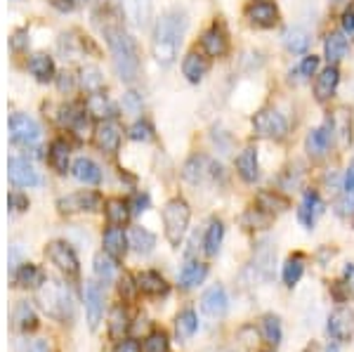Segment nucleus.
<instances>
[{"label": "nucleus", "mask_w": 354, "mask_h": 352, "mask_svg": "<svg viewBox=\"0 0 354 352\" xmlns=\"http://www.w3.org/2000/svg\"><path fill=\"white\" fill-rule=\"evenodd\" d=\"M118 10L116 12H104V24H97L102 28L106 38V45L111 50V59H113V69H116L118 78L125 83H133L140 73V55H137V45L133 41L128 31L123 28L121 19H118Z\"/></svg>", "instance_id": "1"}, {"label": "nucleus", "mask_w": 354, "mask_h": 352, "mask_svg": "<svg viewBox=\"0 0 354 352\" xmlns=\"http://www.w3.org/2000/svg\"><path fill=\"white\" fill-rule=\"evenodd\" d=\"M187 31V15L180 12V10H170L165 12L161 19H158L156 28H153V57H156L158 64L168 66L175 62L177 50L182 45V38H185Z\"/></svg>", "instance_id": "2"}, {"label": "nucleus", "mask_w": 354, "mask_h": 352, "mask_svg": "<svg viewBox=\"0 0 354 352\" xmlns=\"http://www.w3.org/2000/svg\"><path fill=\"white\" fill-rule=\"evenodd\" d=\"M189 206L182 198H173L165 203L163 208V225H165V237L173 246H180L185 239V232L189 227Z\"/></svg>", "instance_id": "3"}, {"label": "nucleus", "mask_w": 354, "mask_h": 352, "mask_svg": "<svg viewBox=\"0 0 354 352\" xmlns=\"http://www.w3.org/2000/svg\"><path fill=\"white\" fill-rule=\"evenodd\" d=\"M43 308L50 317L55 319H66V315L71 317L73 312V300L68 296L66 286L59 281H45V288L41 293Z\"/></svg>", "instance_id": "4"}, {"label": "nucleus", "mask_w": 354, "mask_h": 352, "mask_svg": "<svg viewBox=\"0 0 354 352\" xmlns=\"http://www.w3.org/2000/svg\"><path fill=\"white\" fill-rule=\"evenodd\" d=\"M253 130L255 135L267 140H283L288 133V123L277 109H262L253 116Z\"/></svg>", "instance_id": "5"}, {"label": "nucleus", "mask_w": 354, "mask_h": 352, "mask_svg": "<svg viewBox=\"0 0 354 352\" xmlns=\"http://www.w3.org/2000/svg\"><path fill=\"white\" fill-rule=\"evenodd\" d=\"M45 255L50 258V263L55 265L57 270H62L66 277H76L78 275V258L73 253V248L64 241H53L45 248Z\"/></svg>", "instance_id": "6"}, {"label": "nucleus", "mask_w": 354, "mask_h": 352, "mask_svg": "<svg viewBox=\"0 0 354 352\" xmlns=\"http://www.w3.org/2000/svg\"><path fill=\"white\" fill-rule=\"evenodd\" d=\"M10 135L19 145H33V142H38V138H41V128L26 113H12L10 116Z\"/></svg>", "instance_id": "7"}, {"label": "nucleus", "mask_w": 354, "mask_h": 352, "mask_svg": "<svg viewBox=\"0 0 354 352\" xmlns=\"http://www.w3.org/2000/svg\"><path fill=\"white\" fill-rule=\"evenodd\" d=\"M328 333L335 340L354 338V312L350 308H338L328 317Z\"/></svg>", "instance_id": "8"}, {"label": "nucleus", "mask_w": 354, "mask_h": 352, "mask_svg": "<svg viewBox=\"0 0 354 352\" xmlns=\"http://www.w3.org/2000/svg\"><path fill=\"white\" fill-rule=\"evenodd\" d=\"M10 183L17 187H36L41 185V175L38 170L26 161V158H10L8 163Z\"/></svg>", "instance_id": "9"}, {"label": "nucleus", "mask_w": 354, "mask_h": 352, "mask_svg": "<svg viewBox=\"0 0 354 352\" xmlns=\"http://www.w3.org/2000/svg\"><path fill=\"white\" fill-rule=\"evenodd\" d=\"M85 312H88L90 328H97L102 319V312H104V291L95 281H85Z\"/></svg>", "instance_id": "10"}, {"label": "nucleus", "mask_w": 354, "mask_h": 352, "mask_svg": "<svg viewBox=\"0 0 354 352\" xmlns=\"http://www.w3.org/2000/svg\"><path fill=\"white\" fill-rule=\"evenodd\" d=\"M95 145L100 147L106 154H113L121 147V128L113 121H102L100 126L95 128Z\"/></svg>", "instance_id": "11"}, {"label": "nucleus", "mask_w": 354, "mask_h": 352, "mask_svg": "<svg viewBox=\"0 0 354 352\" xmlns=\"http://www.w3.org/2000/svg\"><path fill=\"white\" fill-rule=\"evenodd\" d=\"M102 203L100 194L95 192H76V194H68L66 198L59 201V208L64 213H76V211H97Z\"/></svg>", "instance_id": "12"}, {"label": "nucleus", "mask_w": 354, "mask_h": 352, "mask_svg": "<svg viewBox=\"0 0 354 352\" xmlns=\"http://www.w3.org/2000/svg\"><path fill=\"white\" fill-rule=\"evenodd\" d=\"M102 243H104V253H109L113 260L123 258L130 246L128 234L123 232L121 225H111L109 230L104 232V237H102Z\"/></svg>", "instance_id": "13"}, {"label": "nucleus", "mask_w": 354, "mask_h": 352, "mask_svg": "<svg viewBox=\"0 0 354 352\" xmlns=\"http://www.w3.org/2000/svg\"><path fill=\"white\" fill-rule=\"evenodd\" d=\"M125 15H128L130 24L137 28H147L151 21V0H123Z\"/></svg>", "instance_id": "14"}, {"label": "nucleus", "mask_w": 354, "mask_h": 352, "mask_svg": "<svg viewBox=\"0 0 354 352\" xmlns=\"http://www.w3.org/2000/svg\"><path fill=\"white\" fill-rule=\"evenodd\" d=\"M227 303H230V300H227L225 288H222V286H213V288H208V291L203 293L201 310L208 317H222L227 312Z\"/></svg>", "instance_id": "15"}, {"label": "nucleus", "mask_w": 354, "mask_h": 352, "mask_svg": "<svg viewBox=\"0 0 354 352\" xmlns=\"http://www.w3.org/2000/svg\"><path fill=\"white\" fill-rule=\"evenodd\" d=\"M322 213H324V201L319 198V194H314V192H307V194L302 196L300 211H298V220L305 227H314V223H317V218Z\"/></svg>", "instance_id": "16"}, {"label": "nucleus", "mask_w": 354, "mask_h": 352, "mask_svg": "<svg viewBox=\"0 0 354 352\" xmlns=\"http://www.w3.org/2000/svg\"><path fill=\"white\" fill-rule=\"evenodd\" d=\"M71 173L73 178L78 180V183H85V185H100L102 183V170L97 166L95 161H90V158H76L71 166Z\"/></svg>", "instance_id": "17"}, {"label": "nucleus", "mask_w": 354, "mask_h": 352, "mask_svg": "<svg viewBox=\"0 0 354 352\" xmlns=\"http://www.w3.org/2000/svg\"><path fill=\"white\" fill-rule=\"evenodd\" d=\"M137 291L147 293V296H165L168 293V284L158 272H142V275H137Z\"/></svg>", "instance_id": "18"}, {"label": "nucleus", "mask_w": 354, "mask_h": 352, "mask_svg": "<svg viewBox=\"0 0 354 352\" xmlns=\"http://www.w3.org/2000/svg\"><path fill=\"white\" fill-rule=\"evenodd\" d=\"M338 81H340V71L335 69V64H330L328 69H324L319 73L317 83H314V93H317V100H328L330 95L335 93L338 88Z\"/></svg>", "instance_id": "19"}, {"label": "nucleus", "mask_w": 354, "mask_h": 352, "mask_svg": "<svg viewBox=\"0 0 354 352\" xmlns=\"http://www.w3.org/2000/svg\"><path fill=\"white\" fill-rule=\"evenodd\" d=\"M236 170L245 183H255L258 180V151H255V147H245L241 154L236 156Z\"/></svg>", "instance_id": "20"}, {"label": "nucleus", "mask_w": 354, "mask_h": 352, "mask_svg": "<svg viewBox=\"0 0 354 352\" xmlns=\"http://www.w3.org/2000/svg\"><path fill=\"white\" fill-rule=\"evenodd\" d=\"M245 15H248V19L253 21L255 26H274V24H277V19H279L277 8H274L272 3H265V0L250 5Z\"/></svg>", "instance_id": "21"}, {"label": "nucleus", "mask_w": 354, "mask_h": 352, "mask_svg": "<svg viewBox=\"0 0 354 352\" xmlns=\"http://www.w3.org/2000/svg\"><path fill=\"white\" fill-rule=\"evenodd\" d=\"M208 59H205L203 55L198 53H189L185 57V62H182V73L187 76V81L189 83H198L201 78L208 73Z\"/></svg>", "instance_id": "22"}, {"label": "nucleus", "mask_w": 354, "mask_h": 352, "mask_svg": "<svg viewBox=\"0 0 354 352\" xmlns=\"http://www.w3.org/2000/svg\"><path fill=\"white\" fill-rule=\"evenodd\" d=\"M85 109H88L90 116L95 118H102V121H109V118L116 116V106L111 104L109 98L102 93H93L88 98V102H85Z\"/></svg>", "instance_id": "23"}, {"label": "nucleus", "mask_w": 354, "mask_h": 352, "mask_svg": "<svg viewBox=\"0 0 354 352\" xmlns=\"http://www.w3.org/2000/svg\"><path fill=\"white\" fill-rule=\"evenodd\" d=\"M330 135H333V126H324V128H314L310 135H307V151L312 156H324L330 145Z\"/></svg>", "instance_id": "24"}, {"label": "nucleus", "mask_w": 354, "mask_h": 352, "mask_svg": "<svg viewBox=\"0 0 354 352\" xmlns=\"http://www.w3.org/2000/svg\"><path fill=\"white\" fill-rule=\"evenodd\" d=\"M201 45H203L205 55H210V57H222V55L227 53V38H225V31H222L220 26L208 28V31L203 33V38H201Z\"/></svg>", "instance_id": "25"}, {"label": "nucleus", "mask_w": 354, "mask_h": 352, "mask_svg": "<svg viewBox=\"0 0 354 352\" xmlns=\"http://www.w3.org/2000/svg\"><path fill=\"white\" fill-rule=\"evenodd\" d=\"M12 324H15V328H19V331H33V328L38 326V317H36V310H33L31 303L21 300V303L17 305L12 312Z\"/></svg>", "instance_id": "26"}, {"label": "nucleus", "mask_w": 354, "mask_h": 352, "mask_svg": "<svg viewBox=\"0 0 354 352\" xmlns=\"http://www.w3.org/2000/svg\"><path fill=\"white\" fill-rule=\"evenodd\" d=\"M128 241H130V246L142 255L151 253L153 246H156V237H153L149 230H145V227H130Z\"/></svg>", "instance_id": "27"}, {"label": "nucleus", "mask_w": 354, "mask_h": 352, "mask_svg": "<svg viewBox=\"0 0 354 352\" xmlns=\"http://www.w3.org/2000/svg\"><path fill=\"white\" fill-rule=\"evenodd\" d=\"M28 71L33 73V76L38 78V81H53L55 78V62H53V57H48V55H43V53H38V55H33L31 59H28Z\"/></svg>", "instance_id": "28"}, {"label": "nucleus", "mask_w": 354, "mask_h": 352, "mask_svg": "<svg viewBox=\"0 0 354 352\" xmlns=\"http://www.w3.org/2000/svg\"><path fill=\"white\" fill-rule=\"evenodd\" d=\"M205 275H208V265L198 263V260H192V263H187L180 272V286L194 288L196 284H201L205 279Z\"/></svg>", "instance_id": "29"}, {"label": "nucleus", "mask_w": 354, "mask_h": 352, "mask_svg": "<svg viewBox=\"0 0 354 352\" xmlns=\"http://www.w3.org/2000/svg\"><path fill=\"white\" fill-rule=\"evenodd\" d=\"M15 279H17L19 286H24V288H38L41 284H45V275H43V270L38 268V265L24 263L19 270H17Z\"/></svg>", "instance_id": "30"}, {"label": "nucleus", "mask_w": 354, "mask_h": 352, "mask_svg": "<svg viewBox=\"0 0 354 352\" xmlns=\"http://www.w3.org/2000/svg\"><path fill=\"white\" fill-rule=\"evenodd\" d=\"M347 50H350V43H347L345 33H328L326 38V59L328 64H338L342 57L347 55Z\"/></svg>", "instance_id": "31"}, {"label": "nucleus", "mask_w": 354, "mask_h": 352, "mask_svg": "<svg viewBox=\"0 0 354 352\" xmlns=\"http://www.w3.org/2000/svg\"><path fill=\"white\" fill-rule=\"evenodd\" d=\"M198 328V319L194 310H182L175 319V333L180 340H189Z\"/></svg>", "instance_id": "32"}, {"label": "nucleus", "mask_w": 354, "mask_h": 352, "mask_svg": "<svg viewBox=\"0 0 354 352\" xmlns=\"http://www.w3.org/2000/svg\"><path fill=\"white\" fill-rule=\"evenodd\" d=\"M208 168H210L208 158H203V156H194V158H189V161L185 163V170H182V175H185L187 183L198 185V183H201V180L205 178V175L210 173Z\"/></svg>", "instance_id": "33"}, {"label": "nucleus", "mask_w": 354, "mask_h": 352, "mask_svg": "<svg viewBox=\"0 0 354 352\" xmlns=\"http://www.w3.org/2000/svg\"><path fill=\"white\" fill-rule=\"evenodd\" d=\"M283 45L290 50L293 55H302L307 50V45H310V36H307L305 28H288L286 33H283Z\"/></svg>", "instance_id": "34"}, {"label": "nucleus", "mask_w": 354, "mask_h": 352, "mask_svg": "<svg viewBox=\"0 0 354 352\" xmlns=\"http://www.w3.org/2000/svg\"><path fill=\"white\" fill-rule=\"evenodd\" d=\"M50 163L57 173H66L68 170V145L64 140H55L50 145Z\"/></svg>", "instance_id": "35"}, {"label": "nucleus", "mask_w": 354, "mask_h": 352, "mask_svg": "<svg viewBox=\"0 0 354 352\" xmlns=\"http://www.w3.org/2000/svg\"><path fill=\"white\" fill-rule=\"evenodd\" d=\"M104 211H106V218H109L111 225H125L130 218V206L125 201H121V198H111V201H106Z\"/></svg>", "instance_id": "36"}, {"label": "nucleus", "mask_w": 354, "mask_h": 352, "mask_svg": "<svg viewBox=\"0 0 354 352\" xmlns=\"http://www.w3.org/2000/svg\"><path fill=\"white\" fill-rule=\"evenodd\" d=\"M222 237H225V225L220 223V220H213L208 227V232H205V253L208 255H215L220 251L222 246Z\"/></svg>", "instance_id": "37"}, {"label": "nucleus", "mask_w": 354, "mask_h": 352, "mask_svg": "<svg viewBox=\"0 0 354 352\" xmlns=\"http://www.w3.org/2000/svg\"><path fill=\"white\" fill-rule=\"evenodd\" d=\"M330 126H333L335 133L340 135V142L342 145H347L350 142V130H352V116L347 109H338L333 113V121H330Z\"/></svg>", "instance_id": "38"}, {"label": "nucleus", "mask_w": 354, "mask_h": 352, "mask_svg": "<svg viewBox=\"0 0 354 352\" xmlns=\"http://www.w3.org/2000/svg\"><path fill=\"white\" fill-rule=\"evenodd\" d=\"M262 336L270 345H279L281 343V322L274 315H265L262 317Z\"/></svg>", "instance_id": "39"}, {"label": "nucleus", "mask_w": 354, "mask_h": 352, "mask_svg": "<svg viewBox=\"0 0 354 352\" xmlns=\"http://www.w3.org/2000/svg\"><path fill=\"white\" fill-rule=\"evenodd\" d=\"M95 275L100 277L104 284H109L113 277H116V263H113V258L109 253H100L95 258Z\"/></svg>", "instance_id": "40"}, {"label": "nucleus", "mask_w": 354, "mask_h": 352, "mask_svg": "<svg viewBox=\"0 0 354 352\" xmlns=\"http://www.w3.org/2000/svg\"><path fill=\"white\" fill-rule=\"evenodd\" d=\"M258 203H260L262 211H267V213H281V211H286V208H288L286 198L274 194V192H260Z\"/></svg>", "instance_id": "41"}, {"label": "nucleus", "mask_w": 354, "mask_h": 352, "mask_svg": "<svg viewBox=\"0 0 354 352\" xmlns=\"http://www.w3.org/2000/svg\"><path fill=\"white\" fill-rule=\"evenodd\" d=\"M125 328H128V312L123 308H113L109 317V336L111 338H123Z\"/></svg>", "instance_id": "42"}, {"label": "nucleus", "mask_w": 354, "mask_h": 352, "mask_svg": "<svg viewBox=\"0 0 354 352\" xmlns=\"http://www.w3.org/2000/svg\"><path fill=\"white\" fill-rule=\"evenodd\" d=\"M241 223L245 227H250V230H265V227H270L272 223V213L262 211V208H250V211L243 215Z\"/></svg>", "instance_id": "43"}, {"label": "nucleus", "mask_w": 354, "mask_h": 352, "mask_svg": "<svg viewBox=\"0 0 354 352\" xmlns=\"http://www.w3.org/2000/svg\"><path fill=\"white\" fill-rule=\"evenodd\" d=\"M302 270H305V265H302L300 255H293V258H288L286 265H283V281H286L288 286L298 284L300 277H302Z\"/></svg>", "instance_id": "44"}, {"label": "nucleus", "mask_w": 354, "mask_h": 352, "mask_svg": "<svg viewBox=\"0 0 354 352\" xmlns=\"http://www.w3.org/2000/svg\"><path fill=\"white\" fill-rule=\"evenodd\" d=\"M81 81H83L85 90H90V93H100L104 78H102V73L97 66H85V69L81 71Z\"/></svg>", "instance_id": "45"}, {"label": "nucleus", "mask_w": 354, "mask_h": 352, "mask_svg": "<svg viewBox=\"0 0 354 352\" xmlns=\"http://www.w3.org/2000/svg\"><path fill=\"white\" fill-rule=\"evenodd\" d=\"M142 352H168V338H165V333L163 331L149 333L145 345H142Z\"/></svg>", "instance_id": "46"}, {"label": "nucleus", "mask_w": 354, "mask_h": 352, "mask_svg": "<svg viewBox=\"0 0 354 352\" xmlns=\"http://www.w3.org/2000/svg\"><path fill=\"white\" fill-rule=\"evenodd\" d=\"M128 135H130V140H135V142H149L153 138V130L147 121H137L130 126Z\"/></svg>", "instance_id": "47"}, {"label": "nucleus", "mask_w": 354, "mask_h": 352, "mask_svg": "<svg viewBox=\"0 0 354 352\" xmlns=\"http://www.w3.org/2000/svg\"><path fill=\"white\" fill-rule=\"evenodd\" d=\"M8 203H10V208H12V211H26L28 208V198L24 196V194H19V192H12V194H10V198H8Z\"/></svg>", "instance_id": "48"}, {"label": "nucleus", "mask_w": 354, "mask_h": 352, "mask_svg": "<svg viewBox=\"0 0 354 352\" xmlns=\"http://www.w3.org/2000/svg\"><path fill=\"white\" fill-rule=\"evenodd\" d=\"M317 69H319V57L310 55V57H305V59H302V64H300L302 76H312V73H317Z\"/></svg>", "instance_id": "49"}, {"label": "nucleus", "mask_w": 354, "mask_h": 352, "mask_svg": "<svg viewBox=\"0 0 354 352\" xmlns=\"http://www.w3.org/2000/svg\"><path fill=\"white\" fill-rule=\"evenodd\" d=\"M338 213L340 215H354V194H347L345 192V198L338 201Z\"/></svg>", "instance_id": "50"}, {"label": "nucleus", "mask_w": 354, "mask_h": 352, "mask_svg": "<svg viewBox=\"0 0 354 352\" xmlns=\"http://www.w3.org/2000/svg\"><path fill=\"white\" fill-rule=\"evenodd\" d=\"M342 28H345V33L354 36V8L345 10V15H342Z\"/></svg>", "instance_id": "51"}, {"label": "nucleus", "mask_w": 354, "mask_h": 352, "mask_svg": "<svg viewBox=\"0 0 354 352\" xmlns=\"http://www.w3.org/2000/svg\"><path fill=\"white\" fill-rule=\"evenodd\" d=\"M113 352H140V343L137 340H121Z\"/></svg>", "instance_id": "52"}, {"label": "nucleus", "mask_w": 354, "mask_h": 352, "mask_svg": "<svg viewBox=\"0 0 354 352\" xmlns=\"http://www.w3.org/2000/svg\"><path fill=\"white\" fill-rule=\"evenodd\" d=\"M147 206H149V198H147V196H135V208H133L135 213L147 211Z\"/></svg>", "instance_id": "53"}, {"label": "nucleus", "mask_w": 354, "mask_h": 352, "mask_svg": "<svg viewBox=\"0 0 354 352\" xmlns=\"http://www.w3.org/2000/svg\"><path fill=\"white\" fill-rule=\"evenodd\" d=\"M345 192L347 194H354V168L347 170V175H345Z\"/></svg>", "instance_id": "54"}, {"label": "nucleus", "mask_w": 354, "mask_h": 352, "mask_svg": "<svg viewBox=\"0 0 354 352\" xmlns=\"http://www.w3.org/2000/svg\"><path fill=\"white\" fill-rule=\"evenodd\" d=\"M125 104H128L133 111H140V100H137V95H135V93H128V95H125Z\"/></svg>", "instance_id": "55"}, {"label": "nucleus", "mask_w": 354, "mask_h": 352, "mask_svg": "<svg viewBox=\"0 0 354 352\" xmlns=\"http://www.w3.org/2000/svg\"><path fill=\"white\" fill-rule=\"evenodd\" d=\"M28 352H50V348H48V343H45V340H36V343L28 348Z\"/></svg>", "instance_id": "56"}, {"label": "nucleus", "mask_w": 354, "mask_h": 352, "mask_svg": "<svg viewBox=\"0 0 354 352\" xmlns=\"http://www.w3.org/2000/svg\"><path fill=\"white\" fill-rule=\"evenodd\" d=\"M73 85V81H71V76L68 73H62V78H59V88L62 90H68Z\"/></svg>", "instance_id": "57"}, {"label": "nucleus", "mask_w": 354, "mask_h": 352, "mask_svg": "<svg viewBox=\"0 0 354 352\" xmlns=\"http://www.w3.org/2000/svg\"><path fill=\"white\" fill-rule=\"evenodd\" d=\"M24 36H26L24 31H19V33H17V36H15V41H12V48H15V50H19L21 45L26 43V41H24Z\"/></svg>", "instance_id": "58"}, {"label": "nucleus", "mask_w": 354, "mask_h": 352, "mask_svg": "<svg viewBox=\"0 0 354 352\" xmlns=\"http://www.w3.org/2000/svg\"><path fill=\"white\" fill-rule=\"evenodd\" d=\"M345 275H347V279H350V284H352V286H354V265H347Z\"/></svg>", "instance_id": "59"}, {"label": "nucleus", "mask_w": 354, "mask_h": 352, "mask_svg": "<svg viewBox=\"0 0 354 352\" xmlns=\"http://www.w3.org/2000/svg\"><path fill=\"white\" fill-rule=\"evenodd\" d=\"M333 5H335V8H347V5H350V0H333Z\"/></svg>", "instance_id": "60"}, {"label": "nucleus", "mask_w": 354, "mask_h": 352, "mask_svg": "<svg viewBox=\"0 0 354 352\" xmlns=\"http://www.w3.org/2000/svg\"><path fill=\"white\" fill-rule=\"evenodd\" d=\"M326 352H338V345H328Z\"/></svg>", "instance_id": "61"}, {"label": "nucleus", "mask_w": 354, "mask_h": 352, "mask_svg": "<svg viewBox=\"0 0 354 352\" xmlns=\"http://www.w3.org/2000/svg\"><path fill=\"white\" fill-rule=\"evenodd\" d=\"M73 3H81V0H73Z\"/></svg>", "instance_id": "62"}, {"label": "nucleus", "mask_w": 354, "mask_h": 352, "mask_svg": "<svg viewBox=\"0 0 354 352\" xmlns=\"http://www.w3.org/2000/svg\"><path fill=\"white\" fill-rule=\"evenodd\" d=\"M265 352H270V350H265Z\"/></svg>", "instance_id": "63"}, {"label": "nucleus", "mask_w": 354, "mask_h": 352, "mask_svg": "<svg viewBox=\"0 0 354 352\" xmlns=\"http://www.w3.org/2000/svg\"><path fill=\"white\" fill-rule=\"evenodd\" d=\"M352 168H354V166H352Z\"/></svg>", "instance_id": "64"}]
</instances>
